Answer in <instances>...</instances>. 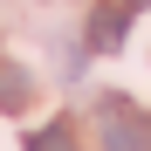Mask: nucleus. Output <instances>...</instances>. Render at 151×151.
I'll return each mask as SVG.
<instances>
[{
  "label": "nucleus",
  "mask_w": 151,
  "mask_h": 151,
  "mask_svg": "<svg viewBox=\"0 0 151 151\" xmlns=\"http://www.w3.org/2000/svg\"><path fill=\"white\" fill-rule=\"evenodd\" d=\"M103 151H144V124L124 96H103Z\"/></svg>",
  "instance_id": "f257e3e1"
},
{
  "label": "nucleus",
  "mask_w": 151,
  "mask_h": 151,
  "mask_svg": "<svg viewBox=\"0 0 151 151\" xmlns=\"http://www.w3.org/2000/svg\"><path fill=\"white\" fill-rule=\"evenodd\" d=\"M89 48H124V0L89 7Z\"/></svg>",
  "instance_id": "f03ea898"
},
{
  "label": "nucleus",
  "mask_w": 151,
  "mask_h": 151,
  "mask_svg": "<svg viewBox=\"0 0 151 151\" xmlns=\"http://www.w3.org/2000/svg\"><path fill=\"white\" fill-rule=\"evenodd\" d=\"M28 96H35L28 69H0V110H28Z\"/></svg>",
  "instance_id": "7ed1b4c3"
},
{
  "label": "nucleus",
  "mask_w": 151,
  "mask_h": 151,
  "mask_svg": "<svg viewBox=\"0 0 151 151\" xmlns=\"http://www.w3.org/2000/svg\"><path fill=\"white\" fill-rule=\"evenodd\" d=\"M28 151H76V124H41V131H28Z\"/></svg>",
  "instance_id": "20e7f679"
},
{
  "label": "nucleus",
  "mask_w": 151,
  "mask_h": 151,
  "mask_svg": "<svg viewBox=\"0 0 151 151\" xmlns=\"http://www.w3.org/2000/svg\"><path fill=\"white\" fill-rule=\"evenodd\" d=\"M124 7H151V0H124Z\"/></svg>",
  "instance_id": "39448f33"
}]
</instances>
